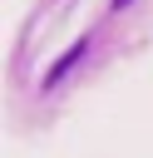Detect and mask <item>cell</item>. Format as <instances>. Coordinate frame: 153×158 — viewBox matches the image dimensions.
I'll return each instance as SVG.
<instances>
[{
    "label": "cell",
    "mask_w": 153,
    "mask_h": 158,
    "mask_svg": "<svg viewBox=\"0 0 153 158\" xmlns=\"http://www.w3.org/2000/svg\"><path fill=\"white\" fill-rule=\"evenodd\" d=\"M84 54H89V35H79V40H74V44H69V49H64L54 64H49V74H44V89H54V84H59V79H64V74H69V69L84 59Z\"/></svg>",
    "instance_id": "obj_1"
},
{
    "label": "cell",
    "mask_w": 153,
    "mask_h": 158,
    "mask_svg": "<svg viewBox=\"0 0 153 158\" xmlns=\"http://www.w3.org/2000/svg\"><path fill=\"white\" fill-rule=\"evenodd\" d=\"M128 5H133V0H114V10H128Z\"/></svg>",
    "instance_id": "obj_2"
}]
</instances>
